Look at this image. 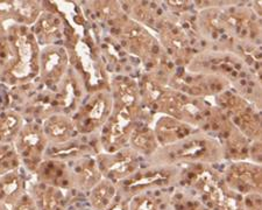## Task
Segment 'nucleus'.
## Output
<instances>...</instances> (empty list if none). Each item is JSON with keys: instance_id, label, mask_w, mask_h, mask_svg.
<instances>
[{"instance_id": "f257e3e1", "label": "nucleus", "mask_w": 262, "mask_h": 210, "mask_svg": "<svg viewBox=\"0 0 262 210\" xmlns=\"http://www.w3.org/2000/svg\"><path fill=\"white\" fill-rule=\"evenodd\" d=\"M46 149H47V138L43 131H41L36 125H27L21 128L15 138V151L20 160L24 161L29 171H37Z\"/></svg>"}, {"instance_id": "f03ea898", "label": "nucleus", "mask_w": 262, "mask_h": 210, "mask_svg": "<svg viewBox=\"0 0 262 210\" xmlns=\"http://www.w3.org/2000/svg\"><path fill=\"white\" fill-rule=\"evenodd\" d=\"M225 181L231 189L243 195L260 193L261 167L257 163L236 162L226 171Z\"/></svg>"}, {"instance_id": "7ed1b4c3", "label": "nucleus", "mask_w": 262, "mask_h": 210, "mask_svg": "<svg viewBox=\"0 0 262 210\" xmlns=\"http://www.w3.org/2000/svg\"><path fill=\"white\" fill-rule=\"evenodd\" d=\"M111 111V100L105 95H98L91 99L83 113L78 117L77 128L81 131H90L104 123Z\"/></svg>"}, {"instance_id": "20e7f679", "label": "nucleus", "mask_w": 262, "mask_h": 210, "mask_svg": "<svg viewBox=\"0 0 262 210\" xmlns=\"http://www.w3.org/2000/svg\"><path fill=\"white\" fill-rule=\"evenodd\" d=\"M137 160L133 154L121 153L112 155V161L101 163L100 172H105L110 181L115 182L127 178L137 170Z\"/></svg>"}, {"instance_id": "39448f33", "label": "nucleus", "mask_w": 262, "mask_h": 210, "mask_svg": "<svg viewBox=\"0 0 262 210\" xmlns=\"http://www.w3.org/2000/svg\"><path fill=\"white\" fill-rule=\"evenodd\" d=\"M36 172L40 175L42 183L48 184V186L68 188L71 184V182H73L71 174L68 172L66 165H63L61 162H41V165L37 168Z\"/></svg>"}, {"instance_id": "423d86ee", "label": "nucleus", "mask_w": 262, "mask_h": 210, "mask_svg": "<svg viewBox=\"0 0 262 210\" xmlns=\"http://www.w3.org/2000/svg\"><path fill=\"white\" fill-rule=\"evenodd\" d=\"M37 210H64L66 196L60 188L41 183L33 194Z\"/></svg>"}, {"instance_id": "0eeeda50", "label": "nucleus", "mask_w": 262, "mask_h": 210, "mask_svg": "<svg viewBox=\"0 0 262 210\" xmlns=\"http://www.w3.org/2000/svg\"><path fill=\"white\" fill-rule=\"evenodd\" d=\"M103 179L100 170L92 159H84L74 167L71 180L82 191L94 188Z\"/></svg>"}, {"instance_id": "6e6552de", "label": "nucleus", "mask_w": 262, "mask_h": 210, "mask_svg": "<svg viewBox=\"0 0 262 210\" xmlns=\"http://www.w3.org/2000/svg\"><path fill=\"white\" fill-rule=\"evenodd\" d=\"M42 73L46 81H58L67 66L64 50L56 47H49L42 55Z\"/></svg>"}, {"instance_id": "1a4fd4ad", "label": "nucleus", "mask_w": 262, "mask_h": 210, "mask_svg": "<svg viewBox=\"0 0 262 210\" xmlns=\"http://www.w3.org/2000/svg\"><path fill=\"white\" fill-rule=\"evenodd\" d=\"M43 133L47 139L64 142L75 137L76 130L73 121L63 116H53L45 121Z\"/></svg>"}, {"instance_id": "9d476101", "label": "nucleus", "mask_w": 262, "mask_h": 210, "mask_svg": "<svg viewBox=\"0 0 262 210\" xmlns=\"http://www.w3.org/2000/svg\"><path fill=\"white\" fill-rule=\"evenodd\" d=\"M24 194L23 180L18 172L13 171L3 175L0 180V199L6 204L13 205Z\"/></svg>"}, {"instance_id": "9b49d317", "label": "nucleus", "mask_w": 262, "mask_h": 210, "mask_svg": "<svg viewBox=\"0 0 262 210\" xmlns=\"http://www.w3.org/2000/svg\"><path fill=\"white\" fill-rule=\"evenodd\" d=\"M117 196L116 186L107 179H101L92 188L91 204L96 210H106Z\"/></svg>"}, {"instance_id": "f8f14e48", "label": "nucleus", "mask_w": 262, "mask_h": 210, "mask_svg": "<svg viewBox=\"0 0 262 210\" xmlns=\"http://www.w3.org/2000/svg\"><path fill=\"white\" fill-rule=\"evenodd\" d=\"M203 142L193 141L189 144H183L181 147H177V151L172 152L170 155L175 159H185V160H205L211 157L209 145L205 144L203 147Z\"/></svg>"}, {"instance_id": "ddd939ff", "label": "nucleus", "mask_w": 262, "mask_h": 210, "mask_svg": "<svg viewBox=\"0 0 262 210\" xmlns=\"http://www.w3.org/2000/svg\"><path fill=\"white\" fill-rule=\"evenodd\" d=\"M21 130V117L13 111L7 112L0 121V140L8 141L15 139Z\"/></svg>"}, {"instance_id": "4468645a", "label": "nucleus", "mask_w": 262, "mask_h": 210, "mask_svg": "<svg viewBox=\"0 0 262 210\" xmlns=\"http://www.w3.org/2000/svg\"><path fill=\"white\" fill-rule=\"evenodd\" d=\"M130 141L134 149L142 154H151L156 150L155 137L145 130H135L130 136Z\"/></svg>"}, {"instance_id": "2eb2a0df", "label": "nucleus", "mask_w": 262, "mask_h": 210, "mask_svg": "<svg viewBox=\"0 0 262 210\" xmlns=\"http://www.w3.org/2000/svg\"><path fill=\"white\" fill-rule=\"evenodd\" d=\"M20 165L19 155L10 145H0V175L18 170Z\"/></svg>"}, {"instance_id": "dca6fc26", "label": "nucleus", "mask_w": 262, "mask_h": 210, "mask_svg": "<svg viewBox=\"0 0 262 210\" xmlns=\"http://www.w3.org/2000/svg\"><path fill=\"white\" fill-rule=\"evenodd\" d=\"M12 210H37V208L33 197L24 193L23 196L12 205Z\"/></svg>"}, {"instance_id": "f3484780", "label": "nucleus", "mask_w": 262, "mask_h": 210, "mask_svg": "<svg viewBox=\"0 0 262 210\" xmlns=\"http://www.w3.org/2000/svg\"><path fill=\"white\" fill-rule=\"evenodd\" d=\"M244 210H261L260 193H253L246 195Z\"/></svg>"}, {"instance_id": "a211bd4d", "label": "nucleus", "mask_w": 262, "mask_h": 210, "mask_svg": "<svg viewBox=\"0 0 262 210\" xmlns=\"http://www.w3.org/2000/svg\"><path fill=\"white\" fill-rule=\"evenodd\" d=\"M134 210H156L155 204L149 199H142L139 200V202L135 205Z\"/></svg>"}, {"instance_id": "6ab92c4d", "label": "nucleus", "mask_w": 262, "mask_h": 210, "mask_svg": "<svg viewBox=\"0 0 262 210\" xmlns=\"http://www.w3.org/2000/svg\"><path fill=\"white\" fill-rule=\"evenodd\" d=\"M106 210H128V203L126 201H122L121 199H115Z\"/></svg>"}, {"instance_id": "aec40b11", "label": "nucleus", "mask_w": 262, "mask_h": 210, "mask_svg": "<svg viewBox=\"0 0 262 210\" xmlns=\"http://www.w3.org/2000/svg\"><path fill=\"white\" fill-rule=\"evenodd\" d=\"M5 210H6V209H5Z\"/></svg>"}]
</instances>
